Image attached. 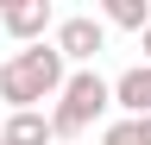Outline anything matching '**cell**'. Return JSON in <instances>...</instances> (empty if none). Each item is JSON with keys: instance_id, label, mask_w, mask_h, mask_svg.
I'll list each match as a JSON object with an SVG mask.
<instances>
[{"instance_id": "cell-1", "label": "cell", "mask_w": 151, "mask_h": 145, "mask_svg": "<svg viewBox=\"0 0 151 145\" xmlns=\"http://www.w3.org/2000/svg\"><path fill=\"white\" fill-rule=\"evenodd\" d=\"M69 76V63L44 44H25V50H13L6 63H0V101H6V114H44V101H57V88H63Z\"/></svg>"}, {"instance_id": "cell-2", "label": "cell", "mask_w": 151, "mask_h": 145, "mask_svg": "<svg viewBox=\"0 0 151 145\" xmlns=\"http://www.w3.org/2000/svg\"><path fill=\"white\" fill-rule=\"evenodd\" d=\"M107 76L101 69H69L63 88H57V101L44 107V120H50V139H82L94 120H107Z\"/></svg>"}, {"instance_id": "cell-3", "label": "cell", "mask_w": 151, "mask_h": 145, "mask_svg": "<svg viewBox=\"0 0 151 145\" xmlns=\"http://www.w3.org/2000/svg\"><path fill=\"white\" fill-rule=\"evenodd\" d=\"M50 50L69 69H94V57L107 50V25L94 19V13H63V19L50 25Z\"/></svg>"}, {"instance_id": "cell-4", "label": "cell", "mask_w": 151, "mask_h": 145, "mask_svg": "<svg viewBox=\"0 0 151 145\" xmlns=\"http://www.w3.org/2000/svg\"><path fill=\"white\" fill-rule=\"evenodd\" d=\"M57 25V6L50 0H0V32L25 50V44H44Z\"/></svg>"}, {"instance_id": "cell-5", "label": "cell", "mask_w": 151, "mask_h": 145, "mask_svg": "<svg viewBox=\"0 0 151 145\" xmlns=\"http://www.w3.org/2000/svg\"><path fill=\"white\" fill-rule=\"evenodd\" d=\"M107 101H113V114H126V120H151V63H126L120 76L107 82Z\"/></svg>"}, {"instance_id": "cell-6", "label": "cell", "mask_w": 151, "mask_h": 145, "mask_svg": "<svg viewBox=\"0 0 151 145\" xmlns=\"http://www.w3.org/2000/svg\"><path fill=\"white\" fill-rule=\"evenodd\" d=\"M0 145H57L50 139V120L38 114H0Z\"/></svg>"}, {"instance_id": "cell-7", "label": "cell", "mask_w": 151, "mask_h": 145, "mask_svg": "<svg viewBox=\"0 0 151 145\" xmlns=\"http://www.w3.org/2000/svg\"><path fill=\"white\" fill-rule=\"evenodd\" d=\"M107 32H145L151 25V0H101V13H94Z\"/></svg>"}, {"instance_id": "cell-8", "label": "cell", "mask_w": 151, "mask_h": 145, "mask_svg": "<svg viewBox=\"0 0 151 145\" xmlns=\"http://www.w3.org/2000/svg\"><path fill=\"white\" fill-rule=\"evenodd\" d=\"M101 145H151V120H126V114H113L101 126Z\"/></svg>"}, {"instance_id": "cell-9", "label": "cell", "mask_w": 151, "mask_h": 145, "mask_svg": "<svg viewBox=\"0 0 151 145\" xmlns=\"http://www.w3.org/2000/svg\"><path fill=\"white\" fill-rule=\"evenodd\" d=\"M139 50H145V63H151V25H145V32H139Z\"/></svg>"}]
</instances>
